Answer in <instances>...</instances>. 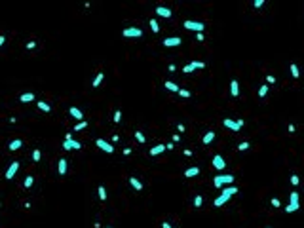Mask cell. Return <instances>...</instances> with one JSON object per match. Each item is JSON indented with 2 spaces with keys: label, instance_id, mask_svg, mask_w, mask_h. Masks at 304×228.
I'll use <instances>...</instances> for the list:
<instances>
[{
  "label": "cell",
  "instance_id": "38",
  "mask_svg": "<svg viewBox=\"0 0 304 228\" xmlns=\"http://www.w3.org/2000/svg\"><path fill=\"white\" fill-rule=\"evenodd\" d=\"M179 95L184 97V99H188V97H190V91H188V90H181V91H179Z\"/></svg>",
  "mask_w": 304,
  "mask_h": 228
},
{
  "label": "cell",
  "instance_id": "46",
  "mask_svg": "<svg viewBox=\"0 0 304 228\" xmlns=\"http://www.w3.org/2000/svg\"><path fill=\"white\" fill-rule=\"evenodd\" d=\"M4 42H6V36H4V34H0V48L4 46Z\"/></svg>",
  "mask_w": 304,
  "mask_h": 228
},
{
  "label": "cell",
  "instance_id": "18",
  "mask_svg": "<svg viewBox=\"0 0 304 228\" xmlns=\"http://www.w3.org/2000/svg\"><path fill=\"white\" fill-rule=\"evenodd\" d=\"M21 147H23V141H21V139H13V141L8 144V148H10V150H19Z\"/></svg>",
  "mask_w": 304,
  "mask_h": 228
},
{
  "label": "cell",
  "instance_id": "25",
  "mask_svg": "<svg viewBox=\"0 0 304 228\" xmlns=\"http://www.w3.org/2000/svg\"><path fill=\"white\" fill-rule=\"evenodd\" d=\"M291 74H293V78H298L300 76V70H298V67H297V63H291Z\"/></svg>",
  "mask_w": 304,
  "mask_h": 228
},
{
  "label": "cell",
  "instance_id": "52",
  "mask_svg": "<svg viewBox=\"0 0 304 228\" xmlns=\"http://www.w3.org/2000/svg\"><path fill=\"white\" fill-rule=\"evenodd\" d=\"M118 141H120V137H118L116 133H114V135H112V143H118Z\"/></svg>",
  "mask_w": 304,
  "mask_h": 228
},
{
  "label": "cell",
  "instance_id": "32",
  "mask_svg": "<svg viewBox=\"0 0 304 228\" xmlns=\"http://www.w3.org/2000/svg\"><path fill=\"white\" fill-rule=\"evenodd\" d=\"M148 23H150V29H152V33H158V30H160V25H158V21H156V19H150Z\"/></svg>",
  "mask_w": 304,
  "mask_h": 228
},
{
  "label": "cell",
  "instance_id": "8",
  "mask_svg": "<svg viewBox=\"0 0 304 228\" xmlns=\"http://www.w3.org/2000/svg\"><path fill=\"white\" fill-rule=\"evenodd\" d=\"M95 144H97V147H99L101 150H105L107 154H112V152H114V147H112L110 143H107L105 139H97V141H95Z\"/></svg>",
  "mask_w": 304,
  "mask_h": 228
},
{
  "label": "cell",
  "instance_id": "47",
  "mask_svg": "<svg viewBox=\"0 0 304 228\" xmlns=\"http://www.w3.org/2000/svg\"><path fill=\"white\" fill-rule=\"evenodd\" d=\"M167 70H169V72H175V70H177V67H175V65L171 63V65H169V67H167Z\"/></svg>",
  "mask_w": 304,
  "mask_h": 228
},
{
  "label": "cell",
  "instance_id": "53",
  "mask_svg": "<svg viewBox=\"0 0 304 228\" xmlns=\"http://www.w3.org/2000/svg\"><path fill=\"white\" fill-rule=\"evenodd\" d=\"M162 228H173V226L169 224V222H162Z\"/></svg>",
  "mask_w": 304,
  "mask_h": 228
},
{
  "label": "cell",
  "instance_id": "54",
  "mask_svg": "<svg viewBox=\"0 0 304 228\" xmlns=\"http://www.w3.org/2000/svg\"><path fill=\"white\" fill-rule=\"evenodd\" d=\"M107 228H110V226H107Z\"/></svg>",
  "mask_w": 304,
  "mask_h": 228
},
{
  "label": "cell",
  "instance_id": "15",
  "mask_svg": "<svg viewBox=\"0 0 304 228\" xmlns=\"http://www.w3.org/2000/svg\"><path fill=\"white\" fill-rule=\"evenodd\" d=\"M230 95H232V97H238V95H240V84H238V80H232V82H230Z\"/></svg>",
  "mask_w": 304,
  "mask_h": 228
},
{
  "label": "cell",
  "instance_id": "34",
  "mask_svg": "<svg viewBox=\"0 0 304 228\" xmlns=\"http://www.w3.org/2000/svg\"><path fill=\"white\" fill-rule=\"evenodd\" d=\"M249 147H251V144L247 143V141H243V143H240V144H238V150H240V152H243V150H247Z\"/></svg>",
  "mask_w": 304,
  "mask_h": 228
},
{
  "label": "cell",
  "instance_id": "28",
  "mask_svg": "<svg viewBox=\"0 0 304 228\" xmlns=\"http://www.w3.org/2000/svg\"><path fill=\"white\" fill-rule=\"evenodd\" d=\"M266 93H268V84H262L259 87V97L262 99V97H266Z\"/></svg>",
  "mask_w": 304,
  "mask_h": 228
},
{
  "label": "cell",
  "instance_id": "51",
  "mask_svg": "<svg viewBox=\"0 0 304 228\" xmlns=\"http://www.w3.org/2000/svg\"><path fill=\"white\" fill-rule=\"evenodd\" d=\"M131 154V148H124V156H129Z\"/></svg>",
  "mask_w": 304,
  "mask_h": 228
},
{
  "label": "cell",
  "instance_id": "50",
  "mask_svg": "<svg viewBox=\"0 0 304 228\" xmlns=\"http://www.w3.org/2000/svg\"><path fill=\"white\" fill-rule=\"evenodd\" d=\"M177 131H179V133L184 131V126H183V124H179V126H177Z\"/></svg>",
  "mask_w": 304,
  "mask_h": 228
},
{
  "label": "cell",
  "instance_id": "12",
  "mask_svg": "<svg viewBox=\"0 0 304 228\" xmlns=\"http://www.w3.org/2000/svg\"><path fill=\"white\" fill-rule=\"evenodd\" d=\"M156 15H160V17H171L173 12L169 8H166V6H158L156 8Z\"/></svg>",
  "mask_w": 304,
  "mask_h": 228
},
{
  "label": "cell",
  "instance_id": "48",
  "mask_svg": "<svg viewBox=\"0 0 304 228\" xmlns=\"http://www.w3.org/2000/svg\"><path fill=\"white\" fill-rule=\"evenodd\" d=\"M175 148V143H169V144H166V150H173Z\"/></svg>",
  "mask_w": 304,
  "mask_h": 228
},
{
  "label": "cell",
  "instance_id": "9",
  "mask_svg": "<svg viewBox=\"0 0 304 228\" xmlns=\"http://www.w3.org/2000/svg\"><path fill=\"white\" fill-rule=\"evenodd\" d=\"M181 42H183V38L181 36H171V38H163V46L166 48H173V46H181Z\"/></svg>",
  "mask_w": 304,
  "mask_h": 228
},
{
  "label": "cell",
  "instance_id": "10",
  "mask_svg": "<svg viewBox=\"0 0 304 228\" xmlns=\"http://www.w3.org/2000/svg\"><path fill=\"white\" fill-rule=\"evenodd\" d=\"M17 169H19V162H12V165L6 169V175H4V177H6L8 181H12L15 177V173H17Z\"/></svg>",
  "mask_w": 304,
  "mask_h": 228
},
{
  "label": "cell",
  "instance_id": "40",
  "mask_svg": "<svg viewBox=\"0 0 304 228\" xmlns=\"http://www.w3.org/2000/svg\"><path fill=\"white\" fill-rule=\"evenodd\" d=\"M253 6H255V8H262V6H264V0H255Z\"/></svg>",
  "mask_w": 304,
  "mask_h": 228
},
{
  "label": "cell",
  "instance_id": "14",
  "mask_svg": "<svg viewBox=\"0 0 304 228\" xmlns=\"http://www.w3.org/2000/svg\"><path fill=\"white\" fill-rule=\"evenodd\" d=\"M69 114H70L72 118H76L78 122L84 120V114H82V110H80V108H76V107H70V108H69Z\"/></svg>",
  "mask_w": 304,
  "mask_h": 228
},
{
  "label": "cell",
  "instance_id": "35",
  "mask_svg": "<svg viewBox=\"0 0 304 228\" xmlns=\"http://www.w3.org/2000/svg\"><path fill=\"white\" fill-rule=\"evenodd\" d=\"M70 144H72V150H80V148H82V143L74 141V139H70Z\"/></svg>",
  "mask_w": 304,
  "mask_h": 228
},
{
  "label": "cell",
  "instance_id": "6",
  "mask_svg": "<svg viewBox=\"0 0 304 228\" xmlns=\"http://www.w3.org/2000/svg\"><path fill=\"white\" fill-rule=\"evenodd\" d=\"M122 34L126 36V38H141V36H143V30L137 29V27H127V29H124Z\"/></svg>",
  "mask_w": 304,
  "mask_h": 228
},
{
  "label": "cell",
  "instance_id": "42",
  "mask_svg": "<svg viewBox=\"0 0 304 228\" xmlns=\"http://www.w3.org/2000/svg\"><path fill=\"white\" fill-rule=\"evenodd\" d=\"M266 82H268V84H276V78H274L272 74H268V76H266Z\"/></svg>",
  "mask_w": 304,
  "mask_h": 228
},
{
  "label": "cell",
  "instance_id": "11",
  "mask_svg": "<svg viewBox=\"0 0 304 228\" xmlns=\"http://www.w3.org/2000/svg\"><path fill=\"white\" fill-rule=\"evenodd\" d=\"M213 167L219 169V171H223L226 167V162H224V158L220 156V154H215V156H213Z\"/></svg>",
  "mask_w": 304,
  "mask_h": 228
},
{
  "label": "cell",
  "instance_id": "29",
  "mask_svg": "<svg viewBox=\"0 0 304 228\" xmlns=\"http://www.w3.org/2000/svg\"><path fill=\"white\" fill-rule=\"evenodd\" d=\"M86 127H87V122L82 120V122H78V124L74 126V131H82V129H86Z\"/></svg>",
  "mask_w": 304,
  "mask_h": 228
},
{
  "label": "cell",
  "instance_id": "43",
  "mask_svg": "<svg viewBox=\"0 0 304 228\" xmlns=\"http://www.w3.org/2000/svg\"><path fill=\"white\" fill-rule=\"evenodd\" d=\"M196 40H198V42H203V40H205L203 33H198V34H196Z\"/></svg>",
  "mask_w": 304,
  "mask_h": 228
},
{
  "label": "cell",
  "instance_id": "24",
  "mask_svg": "<svg viewBox=\"0 0 304 228\" xmlns=\"http://www.w3.org/2000/svg\"><path fill=\"white\" fill-rule=\"evenodd\" d=\"M97 194H99V200H101V201H105V200H107V188H105L103 184L99 186V188H97Z\"/></svg>",
  "mask_w": 304,
  "mask_h": 228
},
{
  "label": "cell",
  "instance_id": "41",
  "mask_svg": "<svg viewBox=\"0 0 304 228\" xmlns=\"http://www.w3.org/2000/svg\"><path fill=\"white\" fill-rule=\"evenodd\" d=\"M63 148H65V150H72V144H70V141H65V143H63Z\"/></svg>",
  "mask_w": 304,
  "mask_h": 228
},
{
  "label": "cell",
  "instance_id": "30",
  "mask_svg": "<svg viewBox=\"0 0 304 228\" xmlns=\"http://www.w3.org/2000/svg\"><path fill=\"white\" fill-rule=\"evenodd\" d=\"M202 205H203V198H202V196H196V198H194V207H196V209H200Z\"/></svg>",
  "mask_w": 304,
  "mask_h": 228
},
{
  "label": "cell",
  "instance_id": "1",
  "mask_svg": "<svg viewBox=\"0 0 304 228\" xmlns=\"http://www.w3.org/2000/svg\"><path fill=\"white\" fill-rule=\"evenodd\" d=\"M234 194H238V186H234V184L226 186V188H223V192H220L219 198L213 201V205H215V207H223L226 201L230 200V196H234Z\"/></svg>",
  "mask_w": 304,
  "mask_h": 228
},
{
  "label": "cell",
  "instance_id": "16",
  "mask_svg": "<svg viewBox=\"0 0 304 228\" xmlns=\"http://www.w3.org/2000/svg\"><path fill=\"white\" fill-rule=\"evenodd\" d=\"M163 86H166L169 91H175V93H179V91H181V87H179V84H177V82H173V80H167Z\"/></svg>",
  "mask_w": 304,
  "mask_h": 228
},
{
  "label": "cell",
  "instance_id": "17",
  "mask_svg": "<svg viewBox=\"0 0 304 228\" xmlns=\"http://www.w3.org/2000/svg\"><path fill=\"white\" fill-rule=\"evenodd\" d=\"M163 150H166V144H156V147L150 148V156H158V154H162Z\"/></svg>",
  "mask_w": 304,
  "mask_h": 228
},
{
  "label": "cell",
  "instance_id": "19",
  "mask_svg": "<svg viewBox=\"0 0 304 228\" xmlns=\"http://www.w3.org/2000/svg\"><path fill=\"white\" fill-rule=\"evenodd\" d=\"M196 175H200V167H188L186 171H184V177H188V179L196 177Z\"/></svg>",
  "mask_w": 304,
  "mask_h": 228
},
{
  "label": "cell",
  "instance_id": "7",
  "mask_svg": "<svg viewBox=\"0 0 304 228\" xmlns=\"http://www.w3.org/2000/svg\"><path fill=\"white\" fill-rule=\"evenodd\" d=\"M203 67H205L203 61H192V63H186L183 67V72H186V74H188V72H194L196 69H203Z\"/></svg>",
  "mask_w": 304,
  "mask_h": 228
},
{
  "label": "cell",
  "instance_id": "33",
  "mask_svg": "<svg viewBox=\"0 0 304 228\" xmlns=\"http://www.w3.org/2000/svg\"><path fill=\"white\" fill-rule=\"evenodd\" d=\"M40 158H42V152L36 148V150H33V162H40Z\"/></svg>",
  "mask_w": 304,
  "mask_h": 228
},
{
  "label": "cell",
  "instance_id": "36",
  "mask_svg": "<svg viewBox=\"0 0 304 228\" xmlns=\"http://www.w3.org/2000/svg\"><path fill=\"white\" fill-rule=\"evenodd\" d=\"M112 120H114L116 124L120 122V120H122V110H116V112H114V116H112Z\"/></svg>",
  "mask_w": 304,
  "mask_h": 228
},
{
  "label": "cell",
  "instance_id": "27",
  "mask_svg": "<svg viewBox=\"0 0 304 228\" xmlns=\"http://www.w3.org/2000/svg\"><path fill=\"white\" fill-rule=\"evenodd\" d=\"M38 108H40L42 112H50V110H51V107L48 105V103H44V101H38Z\"/></svg>",
  "mask_w": 304,
  "mask_h": 228
},
{
  "label": "cell",
  "instance_id": "49",
  "mask_svg": "<svg viewBox=\"0 0 304 228\" xmlns=\"http://www.w3.org/2000/svg\"><path fill=\"white\" fill-rule=\"evenodd\" d=\"M179 141H181V137H179V133H175V135H173V143H179Z\"/></svg>",
  "mask_w": 304,
  "mask_h": 228
},
{
  "label": "cell",
  "instance_id": "39",
  "mask_svg": "<svg viewBox=\"0 0 304 228\" xmlns=\"http://www.w3.org/2000/svg\"><path fill=\"white\" fill-rule=\"evenodd\" d=\"M298 181H300V179H298V175H291V184H293V186H297Z\"/></svg>",
  "mask_w": 304,
  "mask_h": 228
},
{
  "label": "cell",
  "instance_id": "5",
  "mask_svg": "<svg viewBox=\"0 0 304 228\" xmlns=\"http://www.w3.org/2000/svg\"><path fill=\"white\" fill-rule=\"evenodd\" d=\"M243 120H230V118H226V120L223 122V126L226 129H232V131H240L241 127H243Z\"/></svg>",
  "mask_w": 304,
  "mask_h": 228
},
{
  "label": "cell",
  "instance_id": "21",
  "mask_svg": "<svg viewBox=\"0 0 304 228\" xmlns=\"http://www.w3.org/2000/svg\"><path fill=\"white\" fill-rule=\"evenodd\" d=\"M129 184H131L135 190H143V183H141L139 179H135V177H129Z\"/></svg>",
  "mask_w": 304,
  "mask_h": 228
},
{
  "label": "cell",
  "instance_id": "31",
  "mask_svg": "<svg viewBox=\"0 0 304 228\" xmlns=\"http://www.w3.org/2000/svg\"><path fill=\"white\" fill-rule=\"evenodd\" d=\"M135 139H137V141H139V143H141V144H145V143H146V137H145V135H143V133H141V131H135Z\"/></svg>",
  "mask_w": 304,
  "mask_h": 228
},
{
  "label": "cell",
  "instance_id": "37",
  "mask_svg": "<svg viewBox=\"0 0 304 228\" xmlns=\"http://www.w3.org/2000/svg\"><path fill=\"white\" fill-rule=\"evenodd\" d=\"M270 204H272V207H281V201L277 200V198H272V200H270Z\"/></svg>",
  "mask_w": 304,
  "mask_h": 228
},
{
  "label": "cell",
  "instance_id": "44",
  "mask_svg": "<svg viewBox=\"0 0 304 228\" xmlns=\"http://www.w3.org/2000/svg\"><path fill=\"white\" fill-rule=\"evenodd\" d=\"M287 131H289V133H295V131H297L295 124H289V126H287Z\"/></svg>",
  "mask_w": 304,
  "mask_h": 228
},
{
  "label": "cell",
  "instance_id": "13",
  "mask_svg": "<svg viewBox=\"0 0 304 228\" xmlns=\"http://www.w3.org/2000/svg\"><path fill=\"white\" fill-rule=\"evenodd\" d=\"M67 169H69V162H67V158H61L59 164H57V171L59 175H67Z\"/></svg>",
  "mask_w": 304,
  "mask_h": 228
},
{
  "label": "cell",
  "instance_id": "26",
  "mask_svg": "<svg viewBox=\"0 0 304 228\" xmlns=\"http://www.w3.org/2000/svg\"><path fill=\"white\" fill-rule=\"evenodd\" d=\"M33 183H34V177H33V175H27V177H25L23 186H25V188H30V186H33Z\"/></svg>",
  "mask_w": 304,
  "mask_h": 228
},
{
  "label": "cell",
  "instance_id": "3",
  "mask_svg": "<svg viewBox=\"0 0 304 228\" xmlns=\"http://www.w3.org/2000/svg\"><path fill=\"white\" fill-rule=\"evenodd\" d=\"M234 183V175H215L213 179V184L217 188H224L226 184H232Z\"/></svg>",
  "mask_w": 304,
  "mask_h": 228
},
{
  "label": "cell",
  "instance_id": "45",
  "mask_svg": "<svg viewBox=\"0 0 304 228\" xmlns=\"http://www.w3.org/2000/svg\"><path fill=\"white\" fill-rule=\"evenodd\" d=\"M34 48H36V42H34V40H30V42L27 44V50H34Z\"/></svg>",
  "mask_w": 304,
  "mask_h": 228
},
{
  "label": "cell",
  "instance_id": "23",
  "mask_svg": "<svg viewBox=\"0 0 304 228\" xmlns=\"http://www.w3.org/2000/svg\"><path fill=\"white\" fill-rule=\"evenodd\" d=\"M19 101H21V103H30V101H34V93H23V95L19 97Z\"/></svg>",
  "mask_w": 304,
  "mask_h": 228
},
{
  "label": "cell",
  "instance_id": "2",
  "mask_svg": "<svg viewBox=\"0 0 304 228\" xmlns=\"http://www.w3.org/2000/svg\"><path fill=\"white\" fill-rule=\"evenodd\" d=\"M298 207H300L298 192H297V190H293V192H291V196H289V205L285 207V213H295V211H298Z\"/></svg>",
  "mask_w": 304,
  "mask_h": 228
},
{
  "label": "cell",
  "instance_id": "4",
  "mask_svg": "<svg viewBox=\"0 0 304 228\" xmlns=\"http://www.w3.org/2000/svg\"><path fill=\"white\" fill-rule=\"evenodd\" d=\"M183 25H184V29H186V30H194L196 34H198V33H203V29H205V25H203V23L192 21V19H188V21H184Z\"/></svg>",
  "mask_w": 304,
  "mask_h": 228
},
{
  "label": "cell",
  "instance_id": "20",
  "mask_svg": "<svg viewBox=\"0 0 304 228\" xmlns=\"http://www.w3.org/2000/svg\"><path fill=\"white\" fill-rule=\"evenodd\" d=\"M213 139H215V131H207V133L203 135L202 143H203V144H211V143H213Z\"/></svg>",
  "mask_w": 304,
  "mask_h": 228
},
{
  "label": "cell",
  "instance_id": "22",
  "mask_svg": "<svg viewBox=\"0 0 304 228\" xmlns=\"http://www.w3.org/2000/svg\"><path fill=\"white\" fill-rule=\"evenodd\" d=\"M103 80H105V74H103V72H99V74L93 78V82H91V86H93V87H99Z\"/></svg>",
  "mask_w": 304,
  "mask_h": 228
}]
</instances>
